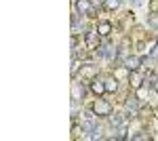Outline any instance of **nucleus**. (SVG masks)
Listing matches in <instances>:
<instances>
[{
    "instance_id": "13",
    "label": "nucleus",
    "mask_w": 158,
    "mask_h": 141,
    "mask_svg": "<svg viewBox=\"0 0 158 141\" xmlns=\"http://www.w3.org/2000/svg\"><path fill=\"white\" fill-rule=\"evenodd\" d=\"M114 139H127V124H120L114 129Z\"/></svg>"
},
{
    "instance_id": "1",
    "label": "nucleus",
    "mask_w": 158,
    "mask_h": 141,
    "mask_svg": "<svg viewBox=\"0 0 158 141\" xmlns=\"http://www.w3.org/2000/svg\"><path fill=\"white\" fill-rule=\"evenodd\" d=\"M74 4H76V11L80 13V15H85V17H95L97 15L93 0H76Z\"/></svg>"
},
{
    "instance_id": "8",
    "label": "nucleus",
    "mask_w": 158,
    "mask_h": 141,
    "mask_svg": "<svg viewBox=\"0 0 158 141\" xmlns=\"http://www.w3.org/2000/svg\"><path fill=\"white\" fill-rule=\"evenodd\" d=\"M91 91H93L95 95H103V93H106V82L95 78V80H93V84H91Z\"/></svg>"
},
{
    "instance_id": "16",
    "label": "nucleus",
    "mask_w": 158,
    "mask_h": 141,
    "mask_svg": "<svg viewBox=\"0 0 158 141\" xmlns=\"http://www.w3.org/2000/svg\"><path fill=\"white\" fill-rule=\"evenodd\" d=\"M152 89H154V91H156V93H158V76H156V78H154V82H152Z\"/></svg>"
},
{
    "instance_id": "9",
    "label": "nucleus",
    "mask_w": 158,
    "mask_h": 141,
    "mask_svg": "<svg viewBox=\"0 0 158 141\" xmlns=\"http://www.w3.org/2000/svg\"><path fill=\"white\" fill-rule=\"evenodd\" d=\"M103 82H106V93H116V89H118L116 78H106Z\"/></svg>"
},
{
    "instance_id": "7",
    "label": "nucleus",
    "mask_w": 158,
    "mask_h": 141,
    "mask_svg": "<svg viewBox=\"0 0 158 141\" xmlns=\"http://www.w3.org/2000/svg\"><path fill=\"white\" fill-rule=\"evenodd\" d=\"M80 76H85V78H95L97 76V65H93V63H86L82 72H80Z\"/></svg>"
},
{
    "instance_id": "10",
    "label": "nucleus",
    "mask_w": 158,
    "mask_h": 141,
    "mask_svg": "<svg viewBox=\"0 0 158 141\" xmlns=\"http://www.w3.org/2000/svg\"><path fill=\"white\" fill-rule=\"evenodd\" d=\"M124 68H127L129 72H135L137 68H139V59L137 57H129L127 61H124Z\"/></svg>"
},
{
    "instance_id": "15",
    "label": "nucleus",
    "mask_w": 158,
    "mask_h": 141,
    "mask_svg": "<svg viewBox=\"0 0 158 141\" xmlns=\"http://www.w3.org/2000/svg\"><path fill=\"white\" fill-rule=\"evenodd\" d=\"M148 23L152 25V27H156V30H158V15H152V17H150V21H148Z\"/></svg>"
},
{
    "instance_id": "4",
    "label": "nucleus",
    "mask_w": 158,
    "mask_h": 141,
    "mask_svg": "<svg viewBox=\"0 0 158 141\" xmlns=\"http://www.w3.org/2000/svg\"><path fill=\"white\" fill-rule=\"evenodd\" d=\"M99 57L103 59H116V48L114 47H99Z\"/></svg>"
},
{
    "instance_id": "2",
    "label": "nucleus",
    "mask_w": 158,
    "mask_h": 141,
    "mask_svg": "<svg viewBox=\"0 0 158 141\" xmlns=\"http://www.w3.org/2000/svg\"><path fill=\"white\" fill-rule=\"evenodd\" d=\"M99 38H101V34H99L97 30H89L86 36H85L86 47L91 48V51H97V48H99Z\"/></svg>"
},
{
    "instance_id": "14",
    "label": "nucleus",
    "mask_w": 158,
    "mask_h": 141,
    "mask_svg": "<svg viewBox=\"0 0 158 141\" xmlns=\"http://www.w3.org/2000/svg\"><path fill=\"white\" fill-rule=\"evenodd\" d=\"M103 4H106V9H108V11H116V9H118V4H120V0H106Z\"/></svg>"
},
{
    "instance_id": "12",
    "label": "nucleus",
    "mask_w": 158,
    "mask_h": 141,
    "mask_svg": "<svg viewBox=\"0 0 158 141\" xmlns=\"http://www.w3.org/2000/svg\"><path fill=\"white\" fill-rule=\"evenodd\" d=\"M110 124H112V129H116V126L124 124V116H122V114H114V116H110Z\"/></svg>"
},
{
    "instance_id": "18",
    "label": "nucleus",
    "mask_w": 158,
    "mask_h": 141,
    "mask_svg": "<svg viewBox=\"0 0 158 141\" xmlns=\"http://www.w3.org/2000/svg\"><path fill=\"white\" fill-rule=\"evenodd\" d=\"M133 4H135V6H139V4H141V0H133Z\"/></svg>"
},
{
    "instance_id": "17",
    "label": "nucleus",
    "mask_w": 158,
    "mask_h": 141,
    "mask_svg": "<svg viewBox=\"0 0 158 141\" xmlns=\"http://www.w3.org/2000/svg\"><path fill=\"white\" fill-rule=\"evenodd\" d=\"M152 57H156V59H158V44L154 47V51H152Z\"/></svg>"
},
{
    "instance_id": "5",
    "label": "nucleus",
    "mask_w": 158,
    "mask_h": 141,
    "mask_svg": "<svg viewBox=\"0 0 158 141\" xmlns=\"http://www.w3.org/2000/svg\"><path fill=\"white\" fill-rule=\"evenodd\" d=\"M85 97V89H82V84H78V82H74L72 84V101L76 103L78 99H82Z\"/></svg>"
},
{
    "instance_id": "11",
    "label": "nucleus",
    "mask_w": 158,
    "mask_h": 141,
    "mask_svg": "<svg viewBox=\"0 0 158 141\" xmlns=\"http://www.w3.org/2000/svg\"><path fill=\"white\" fill-rule=\"evenodd\" d=\"M97 32L101 36H108L110 32H112V23H110V21H101V23L97 25Z\"/></svg>"
},
{
    "instance_id": "6",
    "label": "nucleus",
    "mask_w": 158,
    "mask_h": 141,
    "mask_svg": "<svg viewBox=\"0 0 158 141\" xmlns=\"http://www.w3.org/2000/svg\"><path fill=\"white\" fill-rule=\"evenodd\" d=\"M127 112L131 114V118L137 116V112H139V101H137V97H131V99L127 101Z\"/></svg>"
},
{
    "instance_id": "3",
    "label": "nucleus",
    "mask_w": 158,
    "mask_h": 141,
    "mask_svg": "<svg viewBox=\"0 0 158 141\" xmlns=\"http://www.w3.org/2000/svg\"><path fill=\"white\" fill-rule=\"evenodd\" d=\"M93 110H95L97 116H110V114H112V106H110L108 101H103V99H97V101L93 103Z\"/></svg>"
}]
</instances>
